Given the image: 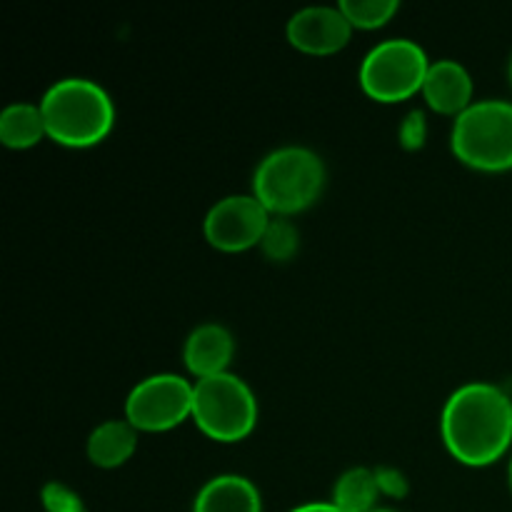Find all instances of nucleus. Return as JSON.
Here are the masks:
<instances>
[{"mask_svg":"<svg viewBox=\"0 0 512 512\" xmlns=\"http://www.w3.org/2000/svg\"><path fill=\"white\" fill-rule=\"evenodd\" d=\"M448 453L470 468L493 465L512 445V398L493 383H468L455 390L440 415Z\"/></svg>","mask_w":512,"mask_h":512,"instance_id":"f257e3e1","label":"nucleus"},{"mask_svg":"<svg viewBox=\"0 0 512 512\" xmlns=\"http://www.w3.org/2000/svg\"><path fill=\"white\" fill-rule=\"evenodd\" d=\"M48 138L65 148H90L108 138L115 123L110 95L88 78H63L40 98Z\"/></svg>","mask_w":512,"mask_h":512,"instance_id":"f03ea898","label":"nucleus"},{"mask_svg":"<svg viewBox=\"0 0 512 512\" xmlns=\"http://www.w3.org/2000/svg\"><path fill=\"white\" fill-rule=\"evenodd\" d=\"M325 188V165L318 153L300 145H285L260 160L253 175V195L270 215L290 218L320 198Z\"/></svg>","mask_w":512,"mask_h":512,"instance_id":"7ed1b4c3","label":"nucleus"},{"mask_svg":"<svg viewBox=\"0 0 512 512\" xmlns=\"http://www.w3.org/2000/svg\"><path fill=\"white\" fill-rule=\"evenodd\" d=\"M450 148L468 168L483 173L512 170V103L480 100L470 105L455 118Z\"/></svg>","mask_w":512,"mask_h":512,"instance_id":"20e7f679","label":"nucleus"},{"mask_svg":"<svg viewBox=\"0 0 512 512\" xmlns=\"http://www.w3.org/2000/svg\"><path fill=\"white\" fill-rule=\"evenodd\" d=\"M193 420L215 443H240L258 425V400L250 385L230 370L195 380Z\"/></svg>","mask_w":512,"mask_h":512,"instance_id":"39448f33","label":"nucleus"},{"mask_svg":"<svg viewBox=\"0 0 512 512\" xmlns=\"http://www.w3.org/2000/svg\"><path fill=\"white\" fill-rule=\"evenodd\" d=\"M430 60L415 40L390 38L375 45L360 63V88L378 103H400L423 93Z\"/></svg>","mask_w":512,"mask_h":512,"instance_id":"423d86ee","label":"nucleus"},{"mask_svg":"<svg viewBox=\"0 0 512 512\" xmlns=\"http://www.w3.org/2000/svg\"><path fill=\"white\" fill-rule=\"evenodd\" d=\"M195 383L183 375L158 373L140 380L125 400V420L138 433H165L193 418Z\"/></svg>","mask_w":512,"mask_h":512,"instance_id":"0eeeda50","label":"nucleus"},{"mask_svg":"<svg viewBox=\"0 0 512 512\" xmlns=\"http://www.w3.org/2000/svg\"><path fill=\"white\" fill-rule=\"evenodd\" d=\"M273 215L255 195H228L208 210L203 220L205 240L223 253H243L263 243Z\"/></svg>","mask_w":512,"mask_h":512,"instance_id":"6e6552de","label":"nucleus"},{"mask_svg":"<svg viewBox=\"0 0 512 512\" xmlns=\"http://www.w3.org/2000/svg\"><path fill=\"white\" fill-rule=\"evenodd\" d=\"M353 25L340 8L310 5L288 20V40L305 55H333L350 43Z\"/></svg>","mask_w":512,"mask_h":512,"instance_id":"1a4fd4ad","label":"nucleus"},{"mask_svg":"<svg viewBox=\"0 0 512 512\" xmlns=\"http://www.w3.org/2000/svg\"><path fill=\"white\" fill-rule=\"evenodd\" d=\"M423 98L435 113L458 118L473 105V78L458 60L430 63L428 75H425Z\"/></svg>","mask_w":512,"mask_h":512,"instance_id":"9d476101","label":"nucleus"},{"mask_svg":"<svg viewBox=\"0 0 512 512\" xmlns=\"http://www.w3.org/2000/svg\"><path fill=\"white\" fill-rule=\"evenodd\" d=\"M235 355V340L220 323H203L188 335L183 348L185 368L198 380L228 373Z\"/></svg>","mask_w":512,"mask_h":512,"instance_id":"9b49d317","label":"nucleus"},{"mask_svg":"<svg viewBox=\"0 0 512 512\" xmlns=\"http://www.w3.org/2000/svg\"><path fill=\"white\" fill-rule=\"evenodd\" d=\"M193 512H263V498L253 480L228 473L198 490Z\"/></svg>","mask_w":512,"mask_h":512,"instance_id":"f8f14e48","label":"nucleus"},{"mask_svg":"<svg viewBox=\"0 0 512 512\" xmlns=\"http://www.w3.org/2000/svg\"><path fill=\"white\" fill-rule=\"evenodd\" d=\"M138 448V430L128 420L100 423L88 438V460L95 468L113 470L128 463Z\"/></svg>","mask_w":512,"mask_h":512,"instance_id":"ddd939ff","label":"nucleus"},{"mask_svg":"<svg viewBox=\"0 0 512 512\" xmlns=\"http://www.w3.org/2000/svg\"><path fill=\"white\" fill-rule=\"evenodd\" d=\"M48 138L43 110L35 103H10L0 113V143L10 150H28Z\"/></svg>","mask_w":512,"mask_h":512,"instance_id":"4468645a","label":"nucleus"},{"mask_svg":"<svg viewBox=\"0 0 512 512\" xmlns=\"http://www.w3.org/2000/svg\"><path fill=\"white\" fill-rule=\"evenodd\" d=\"M380 485L375 470L353 468L338 478L333 488V500L343 512H373L380 498Z\"/></svg>","mask_w":512,"mask_h":512,"instance_id":"2eb2a0df","label":"nucleus"},{"mask_svg":"<svg viewBox=\"0 0 512 512\" xmlns=\"http://www.w3.org/2000/svg\"><path fill=\"white\" fill-rule=\"evenodd\" d=\"M338 8L343 10L353 30H375L393 20V15L400 10V3L398 0H340Z\"/></svg>","mask_w":512,"mask_h":512,"instance_id":"dca6fc26","label":"nucleus"},{"mask_svg":"<svg viewBox=\"0 0 512 512\" xmlns=\"http://www.w3.org/2000/svg\"><path fill=\"white\" fill-rule=\"evenodd\" d=\"M260 248H263V253L268 255L270 260H275V263H285V260H290L295 253H298L300 235L290 220L285 218L270 220Z\"/></svg>","mask_w":512,"mask_h":512,"instance_id":"f3484780","label":"nucleus"},{"mask_svg":"<svg viewBox=\"0 0 512 512\" xmlns=\"http://www.w3.org/2000/svg\"><path fill=\"white\" fill-rule=\"evenodd\" d=\"M40 503H43L45 512H88L83 498L73 488H68L63 483H55V480L43 485V490H40Z\"/></svg>","mask_w":512,"mask_h":512,"instance_id":"a211bd4d","label":"nucleus"},{"mask_svg":"<svg viewBox=\"0 0 512 512\" xmlns=\"http://www.w3.org/2000/svg\"><path fill=\"white\" fill-rule=\"evenodd\" d=\"M398 138H400V145H403L405 150L423 148L425 138H428V123H425L423 110H413V113H408V118L400 123Z\"/></svg>","mask_w":512,"mask_h":512,"instance_id":"6ab92c4d","label":"nucleus"},{"mask_svg":"<svg viewBox=\"0 0 512 512\" xmlns=\"http://www.w3.org/2000/svg\"><path fill=\"white\" fill-rule=\"evenodd\" d=\"M375 475H378V485L383 495H390V498H403V495L408 493V483H405V478L398 473V470L383 468V470H375Z\"/></svg>","mask_w":512,"mask_h":512,"instance_id":"aec40b11","label":"nucleus"},{"mask_svg":"<svg viewBox=\"0 0 512 512\" xmlns=\"http://www.w3.org/2000/svg\"><path fill=\"white\" fill-rule=\"evenodd\" d=\"M290 512H343V510L333 503H305V505H298V508H293Z\"/></svg>","mask_w":512,"mask_h":512,"instance_id":"412c9836","label":"nucleus"},{"mask_svg":"<svg viewBox=\"0 0 512 512\" xmlns=\"http://www.w3.org/2000/svg\"><path fill=\"white\" fill-rule=\"evenodd\" d=\"M373 512H395V510H390V508H375Z\"/></svg>","mask_w":512,"mask_h":512,"instance_id":"4be33fe9","label":"nucleus"},{"mask_svg":"<svg viewBox=\"0 0 512 512\" xmlns=\"http://www.w3.org/2000/svg\"><path fill=\"white\" fill-rule=\"evenodd\" d=\"M510 488H512V460H510Z\"/></svg>","mask_w":512,"mask_h":512,"instance_id":"5701e85b","label":"nucleus"},{"mask_svg":"<svg viewBox=\"0 0 512 512\" xmlns=\"http://www.w3.org/2000/svg\"><path fill=\"white\" fill-rule=\"evenodd\" d=\"M510 80H512V60H510Z\"/></svg>","mask_w":512,"mask_h":512,"instance_id":"b1692460","label":"nucleus"}]
</instances>
